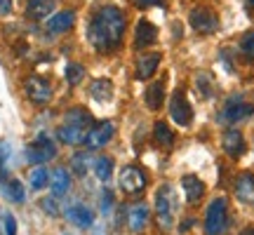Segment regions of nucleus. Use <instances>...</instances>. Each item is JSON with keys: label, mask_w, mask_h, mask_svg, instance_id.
<instances>
[{"label": "nucleus", "mask_w": 254, "mask_h": 235, "mask_svg": "<svg viewBox=\"0 0 254 235\" xmlns=\"http://www.w3.org/2000/svg\"><path fill=\"white\" fill-rule=\"evenodd\" d=\"M158 66H160V55H158V52L144 55L136 61V78H139V80H148V78L158 71Z\"/></svg>", "instance_id": "obj_18"}, {"label": "nucleus", "mask_w": 254, "mask_h": 235, "mask_svg": "<svg viewBox=\"0 0 254 235\" xmlns=\"http://www.w3.org/2000/svg\"><path fill=\"white\" fill-rule=\"evenodd\" d=\"M243 2H245V7L250 9V12H252V9H254V0H243Z\"/></svg>", "instance_id": "obj_37"}, {"label": "nucleus", "mask_w": 254, "mask_h": 235, "mask_svg": "<svg viewBox=\"0 0 254 235\" xmlns=\"http://www.w3.org/2000/svg\"><path fill=\"white\" fill-rule=\"evenodd\" d=\"M155 40H158V28L151 21H139L136 24V33H134L136 47H151Z\"/></svg>", "instance_id": "obj_21"}, {"label": "nucleus", "mask_w": 254, "mask_h": 235, "mask_svg": "<svg viewBox=\"0 0 254 235\" xmlns=\"http://www.w3.org/2000/svg\"><path fill=\"white\" fill-rule=\"evenodd\" d=\"M221 144H224V151H226V155H228V158H233V160L243 158V153L247 151L245 136L240 134L238 129H228L226 134H224V139H221Z\"/></svg>", "instance_id": "obj_11"}, {"label": "nucleus", "mask_w": 254, "mask_h": 235, "mask_svg": "<svg viewBox=\"0 0 254 235\" xmlns=\"http://www.w3.org/2000/svg\"><path fill=\"white\" fill-rule=\"evenodd\" d=\"M82 78H85V68L80 63H68L66 66V80H68V85H78Z\"/></svg>", "instance_id": "obj_31"}, {"label": "nucleus", "mask_w": 254, "mask_h": 235, "mask_svg": "<svg viewBox=\"0 0 254 235\" xmlns=\"http://www.w3.org/2000/svg\"><path fill=\"white\" fill-rule=\"evenodd\" d=\"M55 7H57V0H28L26 14H28V19L40 21V19L50 17V14L55 12Z\"/></svg>", "instance_id": "obj_17"}, {"label": "nucleus", "mask_w": 254, "mask_h": 235, "mask_svg": "<svg viewBox=\"0 0 254 235\" xmlns=\"http://www.w3.org/2000/svg\"><path fill=\"white\" fill-rule=\"evenodd\" d=\"M113 134H116L113 122H99V125H94L90 132L85 134L82 144L87 146V151H97V148H104V146L109 144L111 139H113Z\"/></svg>", "instance_id": "obj_7"}, {"label": "nucleus", "mask_w": 254, "mask_h": 235, "mask_svg": "<svg viewBox=\"0 0 254 235\" xmlns=\"http://www.w3.org/2000/svg\"><path fill=\"white\" fill-rule=\"evenodd\" d=\"M252 113H254L252 104L243 101V97H233V99L226 101V106H224V111H221L219 120H221V122H226V125H236V122H240V120L250 118Z\"/></svg>", "instance_id": "obj_4"}, {"label": "nucleus", "mask_w": 254, "mask_h": 235, "mask_svg": "<svg viewBox=\"0 0 254 235\" xmlns=\"http://www.w3.org/2000/svg\"><path fill=\"white\" fill-rule=\"evenodd\" d=\"M47 181H50V174H47V170L43 167V165L28 172V183H31V188H33V190L45 188V186H47Z\"/></svg>", "instance_id": "obj_26"}, {"label": "nucleus", "mask_w": 254, "mask_h": 235, "mask_svg": "<svg viewBox=\"0 0 254 235\" xmlns=\"http://www.w3.org/2000/svg\"><path fill=\"white\" fill-rule=\"evenodd\" d=\"M92 97L97 101H109L113 97V85L111 80H94L92 82Z\"/></svg>", "instance_id": "obj_24"}, {"label": "nucleus", "mask_w": 254, "mask_h": 235, "mask_svg": "<svg viewBox=\"0 0 254 235\" xmlns=\"http://www.w3.org/2000/svg\"><path fill=\"white\" fill-rule=\"evenodd\" d=\"M182 186H184V193H186V200H189V205H198L200 198L205 195V183L198 179V176H184L182 179Z\"/></svg>", "instance_id": "obj_15"}, {"label": "nucleus", "mask_w": 254, "mask_h": 235, "mask_svg": "<svg viewBox=\"0 0 254 235\" xmlns=\"http://www.w3.org/2000/svg\"><path fill=\"white\" fill-rule=\"evenodd\" d=\"M94 172L99 176V181H109L111 174H113V158H99L97 163H94Z\"/></svg>", "instance_id": "obj_27"}, {"label": "nucleus", "mask_w": 254, "mask_h": 235, "mask_svg": "<svg viewBox=\"0 0 254 235\" xmlns=\"http://www.w3.org/2000/svg\"><path fill=\"white\" fill-rule=\"evenodd\" d=\"M12 12V0H0V17H5Z\"/></svg>", "instance_id": "obj_34"}, {"label": "nucleus", "mask_w": 254, "mask_h": 235, "mask_svg": "<svg viewBox=\"0 0 254 235\" xmlns=\"http://www.w3.org/2000/svg\"><path fill=\"white\" fill-rule=\"evenodd\" d=\"M240 52H243V57H245L247 61L254 63V31H250V33L243 36V40H240Z\"/></svg>", "instance_id": "obj_30"}, {"label": "nucleus", "mask_w": 254, "mask_h": 235, "mask_svg": "<svg viewBox=\"0 0 254 235\" xmlns=\"http://www.w3.org/2000/svg\"><path fill=\"white\" fill-rule=\"evenodd\" d=\"M75 24V12H71V9H64V12H57V14H52V17L47 19V31L50 33H66L68 28Z\"/></svg>", "instance_id": "obj_13"}, {"label": "nucleus", "mask_w": 254, "mask_h": 235, "mask_svg": "<svg viewBox=\"0 0 254 235\" xmlns=\"http://www.w3.org/2000/svg\"><path fill=\"white\" fill-rule=\"evenodd\" d=\"M7 195L12 198V202H24L26 200V190H24V183L17 179L7 181Z\"/></svg>", "instance_id": "obj_29"}, {"label": "nucleus", "mask_w": 254, "mask_h": 235, "mask_svg": "<svg viewBox=\"0 0 254 235\" xmlns=\"http://www.w3.org/2000/svg\"><path fill=\"white\" fill-rule=\"evenodd\" d=\"M177 209H179V202H177V190L165 183L158 188L155 193V217H158V226L163 231H172L174 221H177Z\"/></svg>", "instance_id": "obj_2"}, {"label": "nucleus", "mask_w": 254, "mask_h": 235, "mask_svg": "<svg viewBox=\"0 0 254 235\" xmlns=\"http://www.w3.org/2000/svg\"><path fill=\"white\" fill-rule=\"evenodd\" d=\"M66 219L80 228H90L92 224H94V214H92V209H87L85 205H71V207L66 209Z\"/></svg>", "instance_id": "obj_16"}, {"label": "nucleus", "mask_w": 254, "mask_h": 235, "mask_svg": "<svg viewBox=\"0 0 254 235\" xmlns=\"http://www.w3.org/2000/svg\"><path fill=\"white\" fill-rule=\"evenodd\" d=\"M85 134H87V127L75 125V122H64V125L59 127V132H57L59 141H62V144H68V146L82 144Z\"/></svg>", "instance_id": "obj_12"}, {"label": "nucleus", "mask_w": 254, "mask_h": 235, "mask_svg": "<svg viewBox=\"0 0 254 235\" xmlns=\"http://www.w3.org/2000/svg\"><path fill=\"white\" fill-rule=\"evenodd\" d=\"M153 136H155V141H158L160 146H165V148H172L174 146V132L165 125V122H155Z\"/></svg>", "instance_id": "obj_23"}, {"label": "nucleus", "mask_w": 254, "mask_h": 235, "mask_svg": "<svg viewBox=\"0 0 254 235\" xmlns=\"http://www.w3.org/2000/svg\"><path fill=\"white\" fill-rule=\"evenodd\" d=\"M240 235H254V228H252V226H250V228H245V231H243V233H240Z\"/></svg>", "instance_id": "obj_38"}, {"label": "nucleus", "mask_w": 254, "mask_h": 235, "mask_svg": "<svg viewBox=\"0 0 254 235\" xmlns=\"http://www.w3.org/2000/svg\"><path fill=\"white\" fill-rule=\"evenodd\" d=\"M195 87H198L200 99H209L214 94V80L209 78L207 73H198L195 75Z\"/></svg>", "instance_id": "obj_25"}, {"label": "nucleus", "mask_w": 254, "mask_h": 235, "mask_svg": "<svg viewBox=\"0 0 254 235\" xmlns=\"http://www.w3.org/2000/svg\"><path fill=\"white\" fill-rule=\"evenodd\" d=\"M228 228V205L224 198L212 200L205 214V233L207 235H221Z\"/></svg>", "instance_id": "obj_3"}, {"label": "nucleus", "mask_w": 254, "mask_h": 235, "mask_svg": "<svg viewBox=\"0 0 254 235\" xmlns=\"http://www.w3.org/2000/svg\"><path fill=\"white\" fill-rule=\"evenodd\" d=\"M5 231H7V235H17V221L12 214H5Z\"/></svg>", "instance_id": "obj_33"}, {"label": "nucleus", "mask_w": 254, "mask_h": 235, "mask_svg": "<svg viewBox=\"0 0 254 235\" xmlns=\"http://www.w3.org/2000/svg\"><path fill=\"white\" fill-rule=\"evenodd\" d=\"M24 90H26L28 99L33 101V104H40V106L52 99V87H50V82H47L45 78H40V75H31V78H26Z\"/></svg>", "instance_id": "obj_10"}, {"label": "nucleus", "mask_w": 254, "mask_h": 235, "mask_svg": "<svg viewBox=\"0 0 254 235\" xmlns=\"http://www.w3.org/2000/svg\"><path fill=\"white\" fill-rule=\"evenodd\" d=\"M40 207L45 209L47 214H52V217H57V214H59V207H57L55 198H45V200H43V202H40Z\"/></svg>", "instance_id": "obj_32"}, {"label": "nucleus", "mask_w": 254, "mask_h": 235, "mask_svg": "<svg viewBox=\"0 0 254 235\" xmlns=\"http://www.w3.org/2000/svg\"><path fill=\"white\" fill-rule=\"evenodd\" d=\"M170 113H172V120L177 125L189 127L190 120H193V109H190L189 99H186V92L177 90L172 94V101H170Z\"/></svg>", "instance_id": "obj_8"}, {"label": "nucleus", "mask_w": 254, "mask_h": 235, "mask_svg": "<svg viewBox=\"0 0 254 235\" xmlns=\"http://www.w3.org/2000/svg\"><path fill=\"white\" fill-rule=\"evenodd\" d=\"M26 158H28V163H33V165H45L52 158H57V146L47 136H38L33 144L26 146Z\"/></svg>", "instance_id": "obj_5"}, {"label": "nucleus", "mask_w": 254, "mask_h": 235, "mask_svg": "<svg viewBox=\"0 0 254 235\" xmlns=\"http://www.w3.org/2000/svg\"><path fill=\"white\" fill-rule=\"evenodd\" d=\"M163 99H165V80H158L146 90V104H148L151 111H158L163 106Z\"/></svg>", "instance_id": "obj_22"}, {"label": "nucleus", "mask_w": 254, "mask_h": 235, "mask_svg": "<svg viewBox=\"0 0 254 235\" xmlns=\"http://www.w3.org/2000/svg\"><path fill=\"white\" fill-rule=\"evenodd\" d=\"M90 163H92V160H90V155H87V153H75L71 158L73 172L80 174V176H82V174H87V170H90Z\"/></svg>", "instance_id": "obj_28"}, {"label": "nucleus", "mask_w": 254, "mask_h": 235, "mask_svg": "<svg viewBox=\"0 0 254 235\" xmlns=\"http://www.w3.org/2000/svg\"><path fill=\"white\" fill-rule=\"evenodd\" d=\"M132 2H134L136 7H151V5H155L158 0H132Z\"/></svg>", "instance_id": "obj_36"}, {"label": "nucleus", "mask_w": 254, "mask_h": 235, "mask_svg": "<svg viewBox=\"0 0 254 235\" xmlns=\"http://www.w3.org/2000/svg\"><path fill=\"white\" fill-rule=\"evenodd\" d=\"M236 195L243 202H254V174L243 172L236 179Z\"/></svg>", "instance_id": "obj_20"}, {"label": "nucleus", "mask_w": 254, "mask_h": 235, "mask_svg": "<svg viewBox=\"0 0 254 235\" xmlns=\"http://www.w3.org/2000/svg\"><path fill=\"white\" fill-rule=\"evenodd\" d=\"M50 188H52V193H55L57 198H59V195H66V193L71 190V174H68V170L57 167L55 172L50 174Z\"/></svg>", "instance_id": "obj_19"}, {"label": "nucleus", "mask_w": 254, "mask_h": 235, "mask_svg": "<svg viewBox=\"0 0 254 235\" xmlns=\"http://www.w3.org/2000/svg\"><path fill=\"white\" fill-rule=\"evenodd\" d=\"M144 188H146V174L139 167L129 165V167H125L120 172V190L125 195H136V193H141Z\"/></svg>", "instance_id": "obj_6"}, {"label": "nucleus", "mask_w": 254, "mask_h": 235, "mask_svg": "<svg viewBox=\"0 0 254 235\" xmlns=\"http://www.w3.org/2000/svg\"><path fill=\"white\" fill-rule=\"evenodd\" d=\"M125 14L116 5H106L94 12L87 26V38L99 52H111L123 43L125 36Z\"/></svg>", "instance_id": "obj_1"}, {"label": "nucleus", "mask_w": 254, "mask_h": 235, "mask_svg": "<svg viewBox=\"0 0 254 235\" xmlns=\"http://www.w3.org/2000/svg\"><path fill=\"white\" fill-rule=\"evenodd\" d=\"M190 26L202 36H209L219 28V17L209 7H195L190 12Z\"/></svg>", "instance_id": "obj_9"}, {"label": "nucleus", "mask_w": 254, "mask_h": 235, "mask_svg": "<svg viewBox=\"0 0 254 235\" xmlns=\"http://www.w3.org/2000/svg\"><path fill=\"white\" fill-rule=\"evenodd\" d=\"M148 207L146 205H132V207L127 209V226H129V231H134V233H139V231H144L146 224H148Z\"/></svg>", "instance_id": "obj_14"}, {"label": "nucleus", "mask_w": 254, "mask_h": 235, "mask_svg": "<svg viewBox=\"0 0 254 235\" xmlns=\"http://www.w3.org/2000/svg\"><path fill=\"white\" fill-rule=\"evenodd\" d=\"M9 153H12V148H9L5 141H0V160H2V163L9 158Z\"/></svg>", "instance_id": "obj_35"}]
</instances>
